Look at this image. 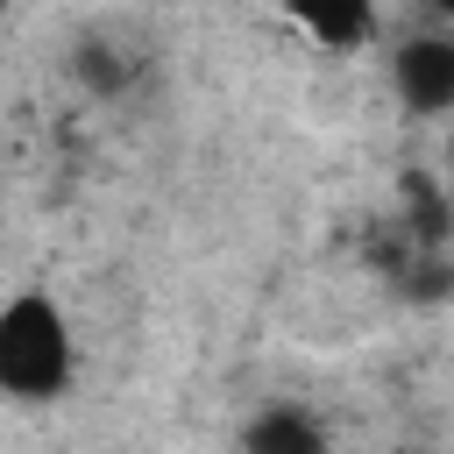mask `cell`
<instances>
[{
  "instance_id": "cell-7",
  "label": "cell",
  "mask_w": 454,
  "mask_h": 454,
  "mask_svg": "<svg viewBox=\"0 0 454 454\" xmlns=\"http://www.w3.org/2000/svg\"><path fill=\"white\" fill-rule=\"evenodd\" d=\"M447 170H454V142H447Z\"/></svg>"
},
{
  "instance_id": "cell-1",
  "label": "cell",
  "mask_w": 454,
  "mask_h": 454,
  "mask_svg": "<svg viewBox=\"0 0 454 454\" xmlns=\"http://www.w3.org/2000/svg\"><path fill=\"white\" fill-rule=\"evenodd\" d=\"M78 376L71 319L50 291H14L0 305V390L14 404H57Z\"/></svg>"
},
{
  "instance_id": "cell-4",
  "label": "cell",
  "mask_w": 454,
  "mask_h": 454,
  "mask_svg": "<svg viewBox=\"0 0 454 454\" xmlns=\"http://www.w3.org/2000/svg\"><path fill=\"white\" fill-rule=\"evenodd\" d=\"M312 43H326V50H369L376 43V0H277Z\"/></svg>"
},
{
  "instance_id": "cell-2",
  "label": "cell",
  "mask_w": 454,
  "mask_h": 454,
  "mask_svg": "<svg viewBox=\"0 0 454 454\" xmlns=\"http://www.w3.org/2000/svg\"><path fill=\"white\" fill-rule=\"evenodd\" d=\"M390 92L404 114H454V35L419 28L390 50Z\"/></svg>"
},
{
  "instance_id": "cell-5",
  "label": "cell",
  "mask_w": 454,
  "mask_h": 454,
  "mask_svg": "<svg viewBox=\"0 0 454 454\" xmlns=\"http://www.w3.org/2000/svg\"><path fill=\"white\" fill-rule=\"evenodd\" d=\"M241 454H333V447H326V426L305 404H270V411L248 419Z\"/></svg>"
},
{
  "instance_id": "cell-6",
  "label": "cell",
  "mask_w": 454,
  "mask_h": 454,
  "mask_svg": "<svg viewBox=\"0 0 454 454\" xmlns=\"http://www.w3.org/2000/svg\"><path fill=\"white\" fill-rule=\"evenodd\" d=\"M426 7H433V14H440V21H454V0H426Z\"/></svg>"
},
{
  "instance_id": "cell-3",
  "label": "cell",
  "mask_w": 454,
  "mask_h": 454,
  "mask_svg": "<svg viewBox=\"0 0 454 454\" xmlns=\"http://www.w3.org/2000/svg\"><path fill=\"white\" fill-rule=\"evenodd\" d=\"M71 78H78L92 99H121V92H135L142 57H135L128 35H114V28H85V35L71 43Z\"/></svg>"
}]
</instances>
